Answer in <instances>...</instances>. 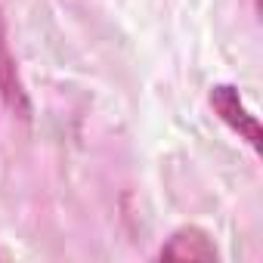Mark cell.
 Returning <instances> with one entry per match:
<instances>
[{
  "instance_id": "cell-1",
  "label": "cell",
  "mask_w": 263,
  "mask_h": 263,
  "mask_svg": "<svg viewBox=\"0 0 263 263\" xmlns=\"http://www.w3.org/2000/svg\"><path fill=\"white\" fill-rule=\"evenodd\" d=\"M0 99H4V105L16 118H22V121L31 118V99H28V90H25V81H22V71L16 62V53L10 47L4 10H0Z\"/></svg>"
},
{
  "instance_id": "cell-2",
  "label": "cell",
  "mask_w": 263,
  "mask_h": 263,
  "mask_svg": "<svg viewBox=\"0 0 263 263\" xmlns=\"http://www.w3.org/2000/svg\"><path fill=\"white\" fill-rule=\"evenodd\" d=\"M208 99H211L214 111L223 118V124L232 130V134H238V140H245V143L257 152V149H260V124H257V118L251 115V108L241 102L238 90H235L232 84H214Z\"/></svg>"
},
{
  "instance_id": "cell-3",
  "label": "cell",
  "mask_w": 263,
  "mask_h": 263,
  "mask_svg": "<svg viewBox=\"0 0 263 263\" xmlns=\"http://www.w3.org/2000/svg\"><path fill=\"white\" fill-rule=\"evenodd\" d=\"M161 260H217V245L214 238L198 229V226H183L177 229L158 251Z\"/></svg>"
}]
</instances>
